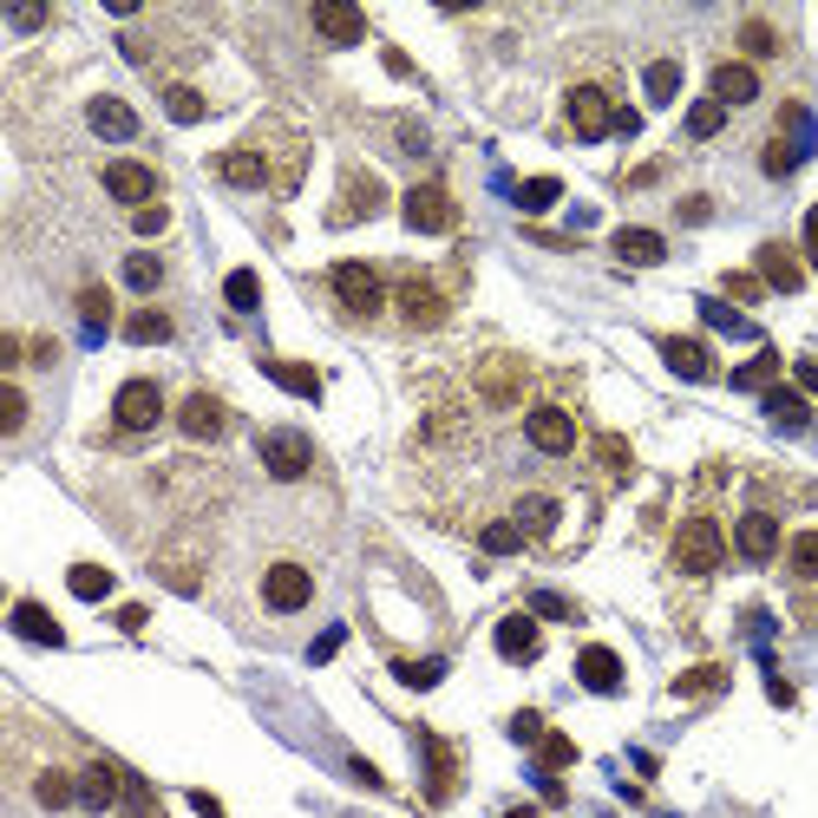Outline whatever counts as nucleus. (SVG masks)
<instances>
[{"label": "nucleus", "instance_id": "4", "mask_svg": "<svg viewBox=\"0 0 818 818\" xmlns=\"http://www.w3.org/2000/svg\"><path fill=\"white\" fill-rule=\"evenodd\" d=\"M400 210H406V229H419V236H446L459 223V210H452V197L439 183H413Z\"/></svg>", "mask_w": 818, "mask_h": 818}, {"label": "nucleus", "instance_id": "13", "mask_svg": "<svg viewBox=\"0 0 818 818\" xmlns=\"http://www.w3.org/2000/svg\"><path fill=\"white\" fill-rule=\"evenodd\" d=\"M419 760H426V799H432V806H446V799H452V786H459L452 747H446L439 734H419Z\"/></svg>", "mask_w": 818, "mask_h": 818}, {"label": "nucleus", "instance_id": "19", "mask_svg": "<svg viewBox=\"0 0 818 818\" xmlns=\"http://www.w3.org/2000/svg\"><path fill=\"white\" fill-rule=\"evenodd\" d=\"M125 786H131V780H125L118 767H105V760H98V767H85V773H79V806H85V813H111Z\"/></svg>", "mask_w": 818, "mask_h": 818}, {"label": "nucleus", "instance_id": "50", "mask_svg": "<svg viewBox=\"0 0 818 818\" xmlns=\"http://www.w3.org/2000/svg\"><path fill=\"white\" fill-rule=\"evenodd\" d=\"M531 616H557V623H570V616H577V603H564V596L537 590V596H531Z\"/></svg>", "mask_w": 818, "mask_h": 818}, {"label": "nucleus", "instance_id": "25", "mask_svg": "<svg viewBox=\"0 0 818 818\" xmlns=\"http://www.w3.org/2000/svg\"><path fill=\"white\" fill-rule=\"evenodd\" d=\"M262 374H269L275 387H288L295 400H321V374H315L308 360H262Z\"/></svg>", "mask_w": 818, "mask_h": 818}, {"label": "nucleus", "instance_id": "32", "mask_svg": "<svg viewBox=\"0 0 818 818\" xmlns=\"http://www.w3.org/2000/svg\"><path fill=\"white\" fill-rule=\"evenodd\" d=\"M721 688H727V668H721V662H708V668H688V675L675 681V695H681V701H708V695H721Z\"/></svg>", "mask_w": 818, "mask_h": 818}, {"label": "nucleus", "instance_id": "36", "mask_svg": "<svg viewBox=\"0 0 818 818\" xmlns=\"http://www.w3.org/2000/svg\"><path fill=\"white\" fill-rule=\"evenodd\" d=\"M518 524H524V537H550V524H557V498H524V505H518Z\"/></svg>", "mask_w": 818, "mask_h": 818}, {"label": "nucleus", "instance_id": "33", "mask_svg": "<svg viewBox=\"0 0 818 818\" xmlns=\"http://www.w3.org/2000/svg\"><path fill=\"white\" fill-rule=\"evenodd\" d=\"M33 799H39L46 813H66V806H79V780H66V773H39V780H33Z\"/></svg>", "mask_w": 818, "mask_h": 818}, {"label": "nucleus", "instance_id": "5", "mask_svg": "<svg viewBox=\"0 0 818 818\" xmlns=\"http://www.w3.org/2000/svg\"><path fill=\"white\" fill-rule=\"evenodd\" d=\"M262 465H269V478L295 485V478H308V465H315V446H308L301 432H262Z\"/></svg>", "mask_w": 818, "mask_h": 818}, {"label": "nucleus", "instance_id": "15", "mask_svg": "<svg viewBox=\"0 0 818 818\" xmlns=\"http://www.w3.org/2000/svg\"><path fill=\"white\" fill-rule=\"evenodd\" d=\"M577 681H583L590 695H616V688H623V655L603 649V642H590V649L577 655Z\"/></svg>", "mask_w": 818, "mask_h": 818}, {"label": "nucleus", "instance_id": "44", "mask_svg": "<svg viewBox=\"0 0 818 818\" xmlns=\"http://www.w3.org/2000/svg\"><path fill=\"white\" fill-rule=\"evenodd\" d=\"M740 46H747L754 59H767V52H780V33H773L767 20H747V26H740Z\"/></svg>", "mask_w": 818, "mask_h": 818}, {"label": "nucleus", "instance_id": "1", "mask_svg": "<svg viewBox=\"0 0 818 818\" xmlns=\"http://www.w3.org/2000/svg\"><path fill=\"white\" fill-rule=\"evenodd\" d=\"M721 557H727V537H721L714 518H688V524L675 531V570H688V577H714Z\"/></svg>", "mask_w": 818, "mask_h": 818}, {"label": "nucleus", "instance_id": "24", "mask_svg": "<svg viewBox=\"0 0 818 818\" xmlns=\"http://www.w3.org/2000/svg\"><path fill=\"white\" fill-rule=\"evenodd\" d=\"M13 636H20V642H39V649H59V642H66V629H59L39 603H13Z\"/></svg>", "mask_w": 818, "mask_h": 818}, {"label": "nucleus", "instance_id": "59", "mask_svg": "<svg viewBox=\"0 0 818 818\" xmlns=\"http://www.w3.org/2000/svg\"><path fill=\"white\" fill-rule=\"evenodd\" d=\"M131 799H138V818H164V813H151V799H144V786L131 780Z\"/></svg>", "mask_w": 818, "mask_h": 818}, {"label": "nucleus", "instance_id": "12", "mask_svg": "<svg viewBox=\"0 0 818 818\" xmlns=\"http://www.w3.org/2000/svg\"><path fill=\"white\" fill-rule=\"evenodd\" d=\"M767 288H780V295H799L806 288V269H799V249H786V242H760V269H754Z\"/></svg>", "mask_w": 818, "mask_h": 818}, {"label": "nucleus", "instance_id": "37", "mask_svg": "<svg viewBox=\"0 0 818 818\" xmlns=\"http://www.w3.org/2000/svg\"><path fill=\"white\" fill-rule=\"evenodd\" d=\"M223 301H229V308H236V315H249V308H256V301H262V282H256V275H249V269H236V275H229V282H223Z\"/></svg>", "mask_w": 818, "mask_h": 818}, {"label": "nucleus", "instance_id": "45", "mask_svg": "<svg viewBox=\"0 0 818 818\" xmlns=\"http://www.w3.org/2000/svg\"><path fill=\"white\" fill-rule=\"evenodd\" d=\"M79 315H85L92 328H105V321H111V288H98V282L79 288Z\"/></svg>", "mask_w": 818, "mask_h": 818}, {"label": "nucleus", "instance_id": "60", "mask_svg": "<svg viewBox=\"0 0 818 818\" xmlns=\"http://www.w3.org/2000/svg\"><path fill=\"white\" fill-rule=\"evenodd\" d=\"M505 818H537V813H531V806H518V813H505Z\"/></svg>", "mask_w": 818, "mask_h": 818}, {"label": "nucleus", "instance_id": "16", "mask_svg": "<svg viewBox=\"0 0 818 818\" xmlns=\"http://www.w3.org/2000/svg\"><path fill=\"white\" fill-rule=\"evenodd\" d=\"M760 98V72L747 59H721L714 66V105H754Z\"/></svg>", "mask_w": 818, "mask_h": 818}, {"label": "nucleus", "instance_id": "51", "mask_svg": "<svg viewBox=\"0 0 818 818\" xmlns=\"http://www.w3.org/2000/svg\"><path fill=\"white\" fill-rule=\"evenodd\" d=\"M701 315H708L714 328H727V334H747V321H740V315H734L727 301H701Z\"/></svg>", "mask_w": 818, "mask_h": 818}, {"label": "nucleus", "instance_id": "48", "mask_svg": "<svg viewBox=\"0 0 818 818\" xmlns=\"http://www.w3.org/2000/svg\"><path fill=\"white\" fill-rule=\"evenodd\" d=\"M0 413H7V419H0V426H7V432H20V426H26V393H20V387H13V380H7V387H0Z\"/></svg>", "mask_w": 818, "mask_h": 818}, {"label": "nucleus", "instance_id": "47", "mask_svg": "<svg viewBox=\"0 0 818 818\" xmlns=\"http://www.w3.org/2000/svg\"><path fill=\"white\" fill-rule=\"evenodd\" d=\"M131 229H138V236H164V229H170V210H164V203L131 210Z\"/></svg>", "mask_w": 818, "mask_h": 818}, {"label": "nucleus", "instance_id": "17", "mask_svg": "<svg viewBox=\"0 0 818 818\" xmlns=\"http://www.w3.org/2000/svg\"><path fill=\"white\" fill-rule=\"evenodd\" d=\"M734 550H740L747 564H767V557L780 550V524H773L767 511H747V518L734 524Z\"/></svg>", "mask_w": 818, "mask_h": 818}, {"label": "nucleus", "instance_id": "22", "mask_svg": "<svg viewBox=\"0 0 818 818\" xmlns=\"http://www.w3.org/2000/svg\"><path fill=\"white\" fill-rule=\"evenodd\" d=\"M216 177H223L229 190H262V183H269V164H262L256 151H223V157H216Z\"/></svg>", "mask_w": 818, "mask_h": 818}, {"label": "nucleus", "instance_id": "43", "mask_svg": "<svg viewBox=\"0 0 818 818\" xmlns=\"http://www.w3.org/2000/svg\"><path fill=\"white\" fill-rule=\"evenodd\" d=\"M793 577L818 583V531H799V537H793Z\"/></svg>", "mask_w": 818, "mask_h": 818}, {"label": "nucleus", "instance_id": "20", "mask_svg": "<svg viewBox=\"0 0 818 818\" xmlns=\"http://www.w3.org/2000/svg\"><path fill=\"white\" fill-rule=\"evenodd\" d=\"M387 203V190H380V177H347V190H341V203H334V223H360V216H374Z\"/></svg>", "mask_w": 818, "mask_h": 818}, {"label": "nucleus", "instance_id": "56", "mask_svg": "<svg viewBox=\"0 0 818 818\" xmlns=\"http://www.w3.org/2000/svg\"><path fill=\"white\" fill-rule=\"evenodd\" d=\"M190 806H197V818H223V806H216L210 793H190Z\"/></svg>", "mask_w": 818, "mask_h": 818}, {"label": "nucleus", "instance_id": "27", "mask_svg": "<svg viewBox=\"0 0 818 818\" xmlns=\"http://www.w3.org/2000/svg\"><path fill=\"white\" fill-rule=\"evenodd\" d=\"M616 256H623V262H636V269H649V262H662V256H668V242H662L655 229H616Z\"/></svg>", "mask_w": 818, "mask_h": 818}, {"label": "nucleus", "instance_id": "40", "mask_svg": "<svg viewBox=\"0 0 818 818\" xmlns=\"http://www.w3.org/2000/svg\"><path fill=\"white\" fill-rule=\"evenodd\" d=\"M727 125V105H714V98H701L695 111H688V138H714Z\"/></svg>", "mask_w": 818, "mask_h": 818}, {"label": "nucleus", "instance_id": "28", "mask_svg": "<svg viewBox=\"0 0 818 818\" xmlns=\"http://www.w3.org/2000/svg\"><path fill=\"white\" fill-rule=\"evenodd\" d=\"M170 334H177V328H170L164 308H138V315L125 321V341H131V347H164Z\"/></svg>", "mask_w": 818, "mask_h": 818}, {"label": "nucleus", "instance_id": "21", "mask_svg": "<svg viewBox=\"0 0 818 818\" xmlns=\"http://www.w3.org/2000/svg\"><path fill=\"white\" fill-rule=\"evenodd\" d=\"M92 131L98 138H111V144H125V138H138V111L125 105V98H92Z\"/></svg>", "mask_w": 818, "mask_h": 818}, {"label": "nucleus", "instance_id": "11", "mask_svg": "<svg viewBox=\"0 0 818 818\" xmlns=\"http://www.w3.org/2000/svg\"><path fill=\"white\" fill-rule=\"evenodd\" d=\"M177 426H183V439H223L229 432V406L216 393H190L177 406Z\"/></svg>", "mask_w": 818, "mask_h": 818}, {"label": "nucleus", "instance_id": "53", "mask_svg": "<svg viewBox=\"0 0 818 818\" xmlns=\"http://www.w3.org/2000/svg\"><path fill=\"white\" fill-rule=\"evenodd\" d=\"M511 734H518L524 747H537V740H544V721H537V714H518V721H511Z\"/></svg>", "mask_w": 818, "mask_h": 818}, {"label": "nucleus", "instance_id": "58", "mask_svg": "<svg viewBox=\"0 0 818 818\" xmlns=\"http://www.w3.org/2000/svg\"><path fill=\"white\" fill-rule=\"evenodd\" d=\"M806 249H813V269H818V210L806 216Z\"/></svg>", "mask_w": 818, "mask_h": 818}, {"label": "nucleus", "instance_id": "10", "mask_svg": "<svg viewBox=\"0 0 818 818\" xmlns=\"http://www.w3.org/2000/svg\"><path fill=\"white\" fill-rule=\"evenodd\" d=\"M315 33L334 39V46H360L367 39V13L347 7V0H315Z\"/></svg>", "mask_w": 818, "mask_h": 818}, {"label": "nucleus", "instance_id": "54", "mask_svg": "<svg viewBox=\"0 0 818 818\" xmlns=\"http://www.w3.org/2000/svg\"><path fill=\"white\" fill-rule=\"evenodd\" d=\"M341 642H347V636H341V629H328V636H321V642H315V649H308V655H315V662H328V655H334V649H341Z\"/></svg>", "mask_w": 818, "mask_h": 818}, {"label": "nucleus", "instance_id": "23", "mask_svg": "<svg viewBox=\"0 0 818 818\" xmlns=\"http://www.w3.org/2000/svg\"><path fill=\"white\" fill-rule=\"evenodd\" d=\"M662 360H668L681 380H708V374H714L708 347H701V341H688V334H668V341H662Z\"/></svg>", "mask_w": 818, "mask_h": 818}, {"label": "nucleus", "instance_id": "2", "mask_svg": "<svg viewBox=\"0 0 818 818\" xmlns=\"http://www.w3.org/2000/svg\"><path fill=\"white\" fill-rule=\"evenodd\" d=\"M328 282H334L341 308H347V315H360V321H367V315H380V301H387V282H380V269H374V262H334V275H328Z\"/></svg>", "mask_w": 818, "mask_h": 818}, {"label": "nucleus", "instance_id": "14", "mask_svg": "<svg viewBox=\"0 0 818 818\" xmlns=\"http://www.w3.org/2000/svg\"><path fill=\"white\" fill-rule=\"evenodd\" d=\"M400 315H406L413 328H439V321H446V295H439L426 275H406V282H400Z\"/></svg>", "mask_w": 818, "mask_h": 818}, {"label": "nucleus", "instance_id": "49", "mask_svg": "<svg viewBox=\"0 0 818 818\" xmlns=\"http://www.w3.org/2000/svg\"><path fill=\"white\" fill-rule=\"evenodd\" d=\"M727 295H734V301H760V295H767V282H760L754 269H734V275H727Z\"/></svg>", "mask_w": 818, "mask_h": 818}, {"label": "nucleus", "instance_id": "46", "mask_svg": "<svg viewBox=\"0 0 818 818\" xmlns=\"http://www.w3.org/2000/svg\"><path fill=\"white\" fill-rule=\"evenodd\" d=\"M760 164H767V177H793V170H799V151H793V144H786V138H773V144H767V157H760Z\"/></svg>", "mask_w": 818, "mask_h": 818}, {"label": "nucleus", "instance_id": "52", "mask_svg": "<svg viewBox=\"0 0 818 818\" xmlns=\"http://www.w3.org/2000/svg\"><path fill=\"white\" fill-rule=\"evenodd\" d=\"M596 452H603V465H609V472H629V446H623V439H603Z\"/></svg>", "mask_w": 818, "mask_h": 818}, {"label": "nucleus", "instance_id": "6", "mask_svg": "<svg viewBox=\"0 0 818 818\" xmlns=\"http://www.w3.org/2000/svg\"><path fill=\"white\" fill-rule=\"evenodd\" d=\"M262 603H269L275 616H295V609L315 603V577H308L301 564H275V570L262 577Z\"/></svg>", "mask_w": 818, "mask_h": 818}, {"label": "nucleus", "instance_id": "42", "mask_svg": "<svg viewBox=\"0 0 818 818\" xmlns=\"http://www.w3.org/2000/svg\"><path fill=\"white\" fill-rule=\"evenodd\" d=\"M393 675H400L406 688H439V681H446V662H393Z\"/></svg>", "mask_w": 818, "mask_h": 818}, {"label": "nucleus", "instance_id": "31", "mask_svg": "<svg viewBox=\"0 0 818 818\" xmlns=\"http://www.w3.org/2000/svg\"><path fill=\"white\" fill-rule=\"evenodd\" d=\"M642 85H649V105H675V92H681V59H655V66L642 72Z\"/></svg>", "mask_w": 818, "mask_h": 818}, {"label": "nucleus", "instance_id": "29", "mask_svg": "<svg viewBox=\"0 0 818 818\" xmlns=\"http://www.w3.org/2000/svg\"><path fill=\"white\" fill-rule=\"evenodd\" d=\"M773 380H780V354H773V347H760L747 367H734V387H740V393H773Z\"/></svg>", "mask_w": 818, "mask_h": 818}, {"label": "nucleus", "instance_id": "26", "mask_svg": "<svg viewBox=\"0 0 818 818\" xmlns=\"http://www.w3.org/2000/svg\"><path fill=\"white\" fill-rule=\"evenodd\" d=\"M767 419L786 426V432H806V426H813V406H806L799 387H773V393H767Z\"/></svg>", "mask_w": 818, "mask_h": 818}, {"label": "nucleus", "instance_id": "30", "mask_svg": "<svg viewBox=\"0 0 818 818\" xmlns=\"http://www.w3.org/2000/svg\"><path fill=\"white\" fill-rule=\"evenodd\" d=\"M66 590H72L79 603H105V596H111V570H98V564H72V570H66Z\"/></svg>", "mask_w": 818, "mask_h": 818}, {"label": "nucleus", "instance_id": "3", "mask_svg": "<svg viewBox=\"0 0 818 818\" xmlns=\"http://www.w3.org/2000/svg\"><path fill=\"white\" fill-rule=\"evenodd\" d=\"M111 419H118L125 432H151V426L164 419V387H157V380H125L118 400H111Z\"/></svg>", "mask_w": 818, "mask_h": 818}, {"label": "nucleus", "instance_id": "9", "mask_svg": "<svg viewBox=\"0 0 818 818\" xmlns=\"http://www.w3.org/2000/svg\"><path fill=\"white\" fill-rule=\"evenodd\" d=\"M524 439H531L537 452L564 459V452H577V419H570L564 406H537V413L524 419Z\"/></svg>", "mask_w": 818, "mask_h": 818}, {"label": "nucleus", "instance_id": "41", "mask_svg": "<svg viewBox=\"0 0 818 818\" xmlns=\"http://www.w3.org/2000/svg\"><path fill=\"white\" fill-rule=\"evenodd\" d=\"M557 197H564L557 177H531V183H518V203H524V210H550Z\"/></svg>", "mask_w": 818, "mask_h": 818}, {"label": "nucleus", "instance_id": "7", "mask_svg": "<svg viewBox=\"0 0 818 818\" xmlns=\"http://www.w3.org/2000/svg\"><path fill=\"white\" fill-rule=\"evenodd\" d=\"M570 131L590 138V144L616 131V111H609V92H603V85H577V92H570Z\"/></svg>", "mask_w": 818, "mask_h": 818}, {"label": "nucleus", "instance_id": "55", "mask_svg": "<svg viewBox=\"0 0 818 818\" xmlns=\"http://www.w3.org/2000/svg\"><path fill=\"white\" fill-rule=\"evenodd\" d=\"M708 210H714L708 197H688V203H681V216H688V223H708Z\"/></svg>", "mask_w": 818, "mask_h": 818}, {"label": "nucleus", "instance_id": "38", "mask_svg": "<svg viewBox=\"0 0 818 818\" xmlns=\"http://www.w3.org/2000/svg\"><path fill=\"white\" fill-rule=\"evenodd\" d=\"M485 557H511V550H524V524L511 518V524H485Z\"/></svg>", "mask_w": 818, "mask_h": 818}, {"label": "nucleus", "instance_id": "18", "mask_svg": "<svg viewBox=\"0 0 818 818\" xmlns=\"http://www.w3.org/2000/svg\"><path fill=\"white\" fill-rule=\"evenodd\" d=\"M498 655H505V662H537V655H544L537 616H505V623H498Z\"/></svg>", "mask_w": 818, "mask_h": 818}, {"label": "nucleus", "instance_id": "34", "mask_svg": "<svg viewBox=\"0 0 818 818\" xmlns=\"http://www.w3.org/2000/svg\"><path fill=\"white\" fill-rule=\"evenodd\" d=\"M164 111H170L177 125H197L210 105H203V92H190V85H164Z\"/></svg>", "mask_w": 818, "mask_h": 818}, {"label": "nucleus", "instance_id": "39", "mask_svg": "<svg viewBox=\"0 0 818 818\" xmlns=\"http://www.w3.org/2000/svg\"><path fill=\"white\" fill-rule=\"evenodd\" d=\"M570 760H577V740H564V734H544V740H537V767H544V773H564Z\"/></svg>", "mask_w": 818, "mask_h": 818}, {"label": "nucleus", "instance_id": "57", "mask_svg": "<svg viewBox=\"0 0 818 818\" xmlns=\"http://www.w3.org/2000/svg\"><path fill=\"white\" fill-rule=\"evenodd\" d=\"M799 387H806V393H818V360H799Z\"/></svg>", "mask_w": 818, "mask_h": 818}, {"label": "nucleus", "instance_id": "35", "mask_svg": "<svg viewBox=\"0 0 818 818\" xmlns=\"http://www.w3.org/2000/svg\"><path fill=\"white\" fill-rule=\"evenodd\" d=\"M125 282H131L138 295H151V288L164 282V262H157L151 249H138V256H125Z\"/></svg>", "mask_w": 818, "mask_h": 818}, {"label": "nucleus", "instance_id": "8", "mask_svg": "<svg viewBox=\"0 0 818 818\" xmlns=\"http://www.w3.org/2000/svg\"><path fill=\"white\" fill-rule=\"evenodd\" d=\"M105 190H111L118 203L144 210V203H157V170L138 164V157H118V164H105Z\"/></svg>", "mask_w": 818, "mask_h": 818}]
</instances>
